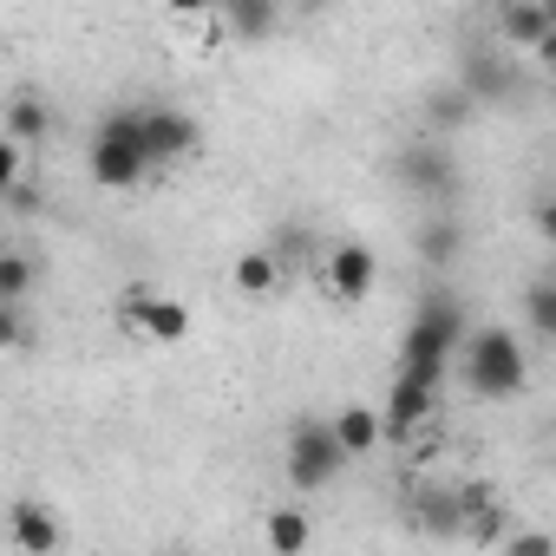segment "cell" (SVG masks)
<instances>
[{"instance_id":"6da1fadb","label":"cell","mask_w":556,"mask_h":556,"mask_svg":"<svg viewBox=\"0 0 556 556\" xmlns=\"http://www.w3.org/2000/svg\"><path fill=\"white\" fill-rule=\"evenodd\" d=\"M458 348H465V302L458 295H426L413 328H406V341H400V380H419V387L439 393V380H445Z\"/></svg>"},{"instance_id":"7a4b0ae2","label":"cell","mask_w":556,"mask_h":556,"mask_svg":"<svg viewBox=\"0 0 556 556\" xmlns=\"http://www.w3.org/2000/svg\"><path fill=\"white\" fill-rule=\"evenodd\" d=\"M458 374H465V387L478 400H510V393L530 387V354H523V341L510 328H478L458 348Z\"/></svg>"},{"instance_id":"3957f363","label":"cell","mask_w":556,"mask_h":556,"mask_svg":"<svg viewBox=\"0 0 556 556\" xmlns=\"http://www.w3.org/2000/svg\"><path fill=\"white\" fill-rule=\"evenodd\" d=\"M86 164H92V184H105V190H131V184L151 170L144 138H138V112H112V118L92 131Z\"/></svg>"},{"instance_id":"277c9868","label":"cell","mask_w":556,"mask_h":556,"mask_svg":"<svg viewBox=\"0 0 556 556\" xmlns=\"http://www.w3.org/2000/svg\"><path fill=\"white\" fill-rule=\"evenodd\" d=\"M315 275H321V295L334 308H361L374 295V282H380V255L367 242H328L321 262H315Z\"/></svg>"},{"instance_id":"5b68a950","label":"cell","mask_w":556,"mask_h":556,"mask_svg":"<svg viewBox=\"0 0 556 556\" xmlns=\"http://www.w3.org/2000/svg\"><path fill=\"white\" fill-rule=\"evenodd\" d=\"M341 471H348V458H341L328 419H295L289 426V484L295 491H328Z\"/></svg>"},{"instance_id":"8992f818","label":"cell","mask_w":556,"mask_h":556,"mask_svg":"<svg viewBox=\"0 0 556 556\" xmlns=\"http://www.w3.org/2000/svg\"><path fill=\"white\" fill-rule=\"evenodd\" d=\"M118 328L144 334L157 348H177V341H190V308L177 295H157V289H125L118 295Z\"/></svg>"},{"instance_id":"52a82bcc","label":"cell","mask_w":556,"mask_h":556,"mask_svg":"<svg viewBox=\"0 0 556 556\" xmlns=\"http://www.w3.org/2000/svg\"><path fill=\"white\" fill-rule=\"evenodd\" d=\"M138 138H144V157H151V164H177V157H190V151L203 144L197 118H190V112H170V105L138 112Z\"/></svg>"},{"instance_id":"ba28073f","label":"cell","mask_w":556,"mask_h":556,"mask_svg":"<svg viewBox=\"0 0 556 556\" xmlns=\"http://www.w3.org/2000/svg\"><path fill=\"white\" fill-rule=\"evenodd\" d=\"M393 177H400L406 190L432 197V203H452V197H458V164H452V151H439V144H413V151H400Z\"/></svg>"},{"instance_id":"9c48e42d","label":"cell","mask_w":556,"mask_h":556,"mask_svg":"<svg viewBox=\"0 0 556 556\" xmlns=\"http://www.w3.org/2000/svg\"><path fill=\"white\" fill-rule=\"evenodd\" d=\"M8 536H14L21 556H53V549L66 543V523H60L53 504H40V497H14V504H8Z\"/></svg>"},{"instance_id":"30bf717a","label":"cell","mask_w":556,"mask_h":556,"mask_svg":"<svg viewBox=\"0 0 556 556\" xmlns=\"http://www.w3.org/2000/svg\"><path fill=\"white\" fill-rule=\"evenodd\" d=\"M458 92H465L471 105H504V99L523 92V79H517L510 53H465V79H458Z\"/></svg>"},{"instance_id":"8fae6325","label":"cell","mask_w":556,"mask_h":556,"mask_svg":"<svg viewBox=\"0 0 556 556\" xmlns=\"http://www.w3.org/2000/svg\"><path fill=\"white\" fill-rule=\"evenodd\" d=\"M374 413H380V439H413V432L439 413V393L419 387V380H393L387 406H374Z\"/></svg>"},{"instance_id":"7c38bea8","label":"cell","mask_w":556,"mask_h":556,"mask_svg":"<svg viewBox=\"0 0 556 556\" xmlns=\"http://www.w3.org/2000/svg\"><path fill=\"white\" fill-rule=\"evenodd\" d=\"M510 530V510L491 484H458V536L465 543H497Z\"/></svg>"},{"instance_id":"4fadbf2b","label":"cell","mask_w":556,"mask_h":556,"mask_svg":"<svg viewBox=\"0 0 556 556\" xmlns=\"http://www.w3.org/2000/svg\"><path fill=\"white\" fill-rule=\"evenodd\" d=\"M549 34H556V14L536 8V0H517V8L497 14V40H504V53H543Z\"/></svg>"},{"instance_id":"5bb4252c","label":"cell","mask_w":556,"mask_h":556,"mask_svg":"<svg viewBox=\"0 0 556 556\" xmlns=\"http://www.w3.org/2000/svg\"><path fill=\"white\" fill-rule=\"evenodd\" d=\"M47 131H53V105L34 92V86H21V92H8V138L14 151H27V144H47Z\"/></svg>"},{"instance_id":"9a60e30c","label":"cell","mask_w":556,"mask_h":556,"mask_svg":"<svg viewBox=\"0 0 556 556\" xmlns=\"http://www.w3.org/2000/svg\"><path fill=\"white\" fill-rule=\"evenodd\" d=\"M406 517L426 536H458V484H419L406 497Z\"/></svg>"},{"instance_id":"2e32d148","label":"cell","mask_w":556,"mask_h":556,"mask_svg":"<svg viewBox=\"0 0 556 556\" xmlns=\"http://www.w3.org/2000/svg\"><path fill=\"white\" fill-rule=\"evenodd\" d=\"M328 432H334L341 458H367V452H380V413H374V406H341V413L328 419Z\"/></svg>"},{"instance_id":"e0dca14e","label":"cell","mask_w":556,"mask_h":556,"mask_svg":"<svg viewBox=\"0 0 556 556\" xmlns=\"http://www.w3.org/2000/svg\"><path fill=\"white\" fill-rule=\"evenodd\" d=\"M458 249H465V223H458L452 210H432V216L419 223V262L445 268V262H458Z\"/></svg>"},{"instance_id":"ac0fdd59","label":"cell","mask_w":556,"mask_h":556,"mask_svg":"<svg viewBox=\"0 0 556 556\" xmlns=\"http://www.w3.org/2000/svg\"><path fill=\"white\" fill-rule=\"evenodd\" d=\"M34 282H40V262H34V249H21V242H0V302H8V308H21V302L34 295Z\"/></svg>"},{"instance_id":"d6986e66","label":"cell","mask_w":556,"mask_h":556,"mask_svg":"<svg viewBox=\"0 0 556 556\" xmlns=\"http://www.w3.org/2000/svg\"><path fill=\"white\" fill-rule=\"evenodd\" d=\"M262 523H268V549H275V556H308V536H315V530H308V517H302L295 504H275Z\"/></svg>"},{"instance_id":"ffe728a7","label":"cell","mask_w":556,"mask_h":556,"mask_svg":"<svg viewBox=\"0 0 556 556\" xmlns=\"http://www.w3.org/2000/svg\"><path fill=\"white\" fill-rule=\"evenodd\" d=\"M236 289L242 295H275V289H282V268H275V255L268 249H249V255H236Z\"/></svg>"},{"instance_id":"44dd1931","label":"cell","mask_w":556,"mask_h":556,"mask_svg":"<svg viewBox=\"0 0 556 556\" xmlns=\"http://www.w3.org/2000/svg\"><path fill=\"white\" fill-rule=\"evenodd\" d=\"M223 34L229 40H262V34H275V8L268 0H236V8H223Z\"/></svg>"},{"instance_id":"7402d4cb","label":"cell","mask_w":556,"mask_h":556,"mask_svg":"<svg viewBox=\"0 0 556 556\" xmlns=\"http://www.w3.org/2000/svg\"><path fill=\"white\" fill-rule=\"evenodd\" d=\"M471 118V99L458 92V86H439V92H426V125L432 131H458Z\"/></svg>"},{"instance_id":"603a6c76","label":"cell","mask_w":556,"mask_h":556,"mask_svg":"<svg viewBox=\"0 0 556 556\" xmlns=\"http://www.w3.org/2000/svg\"><path fill=\"white\" fill-rule=\"evenodd\" d=\"M523 321H530L536 341H556V282H530V295H523Z\"/></svg>"},{"instance_id":"cb8c5ba5","label":"cell","mask_w":556,"mask_h":556,"mask_svg":"<svg viewBox=\"0 0 556 556\" xmlns=\"http://www.w3.org/2000/svg\"><path fill=\"white\" fill-rule=\"evenodd\" d=\"M497 556H556V543L543 530H504L497 536Z\"/></svg>"},{"instance_id":"d4e9b609","label":"cell","mask_w":556,"mask_h":556,"mask_svg":"<svg viewBox=\"0 0 556 556\" xmlns=\"http://www.w3.org/2000/svg\"><path fill=\"white\" fill-rule=\"evenodd\" d=\"M27 341H34L27 308H8V302H0V354H14V348H27Z\"/></svg>"},{"instance_id":"484cf974","label":"cell","mask_w":556,"mask_h":556,"mask_svg":"<svg viewBox=\"0 0 556 556\" xmlns=\"http://www.w3.org/2000/svg\"><path fill=\"white\" fill-rule=\"evenodd\" d=\"M14 184H21V151L0 138V197H14Z\"/></svg>"},{"instance_id":"4316f807","label":"cell","mask_w":556,"mask_h":556,"mask_svg":"<svg viewBox=\"0 0 556 556\" xmlns=\"http://www.w3.org/2000/svg\"><path fill=\"white\" fill-rule=\"evenodd\" d=\"M170 556H190V549H170Z\"/></svg>"}]
</instances>
